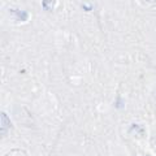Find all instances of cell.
Here are the masks:
<instances>
[{
  "mask_svg": "<svg viewBox=\"0 0 156 156\" xmlns=\"http://www.w3.org/2000/svg\"><path fill=\"white\" fill-rule=\"evenodd\" d=\"M155 98H156V92H155Z\"/></svg>",
  "mask_w": 156,
  "mask_h": 156,
  "instance_id": "1",
  "label": "cell"
}]
</instances>
